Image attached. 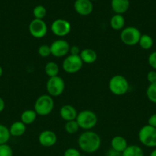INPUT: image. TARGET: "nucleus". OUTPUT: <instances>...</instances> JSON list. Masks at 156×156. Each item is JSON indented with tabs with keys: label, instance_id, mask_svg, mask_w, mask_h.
Returning a JSON list of instances; mask_svg holds the SVG:
<instances>
[{
	"label": "nucleus",
	"instance_id": "obj_1",
	"mask_svg": "<svg viewBox=\"0 0 156 156\" xmlns=\"http://www.w3.org/2000/svg\"><path fill=\"white\" fill-rule=\"evenodd\" d=\"M77 143L80 150L85 153H94L100 148L101 138L96 132L86 130L79 136Z\"/></svg>",
	"mask_w": 156,
	"mask_h": 156
},
{
	"label": "nucleus",
	"instance_id": "obj_2",
	"mask_svg": "<svg viewBox=\"0 0 156 156\" xmlns=\"http://www.w3.org/2000/svg\"><path fill=\"white\" fill-rule=\"evenodd\" d=\"M54 108V101L51 96L47 94H41L35 101L34 110L39 116L49 115Z\"/></svg>",
	"mask_w": 156,
	"mask_h": 156
},
{
	"label": "nucleus",
	"instance_id": "obj_3",
	"mask_svg": "<svg viewBox=\"0 0 156 156\" xmlns=\"http://www.w3.org/2000/svg\"><path fill=\"white\" fill-rule=\"evenodd\" d=\"M108 87L111 93L116 96L124 95L129 89V84L125 77L121 75L113 76L109 81Z\"/></svg>",
	"mask_w": 156,
	"mask_h": 156
},
{
	"label": "nucleus",
	"instance_id": "obj_4",
	"mask_svg": "<svg viewBox=\"0 0 156 156\" xmlns=\"http://www.w3.org/2000/svg\"><path fill=\"white\" fill-rule=\"evenodd\" d=\"M76 121L80 128L85 130H91L97 124V115L90 110H84L77 114Z\"/></svg>",
	"mask_w": 156,
	"mask_h": 156
},
{
	"label": "nucleus",
	"instance_id": "obj_5",
	"mask_svg": "<svg viewBox=\"0 0 156 156\" xmlns=\"http://www.w3.org/2000/svg\"><path fill=\"white\" fill-rule=\"evenodd\" d=\"M139 142L148 148H156V128L148 124L142 126L138 133Z\"/></svg>",
	"mask_w": 156,
	"mask_h": 156
},
{
	"label": "nucleus",
	"instance_id": "obj_6",
	"mask_svg": "<svg viewBox=\"0 0 156 156\" xmlns=\"http://www.w3.org/2000/svg\"><path fill=\"white\" fill-rule=\"evenodd\" d=\"M141 36L142 34L137 27L129 26L121 30L120 40L125 45L132 47L139 44Z\"/></svg>",
	"mask_w": 156,
	"mask_h": 156
},
{
	"label": "nucleus",
	"instance_id": "obj_7",
	"mask_svg": "<svg viewBox=\"0 0 156 156\" xmlns=\"http://www.w3.org/2000/svg\"><path fill=\"white\" fill-rule=\"evenodd\" d=\"M47 94L53 97H58L63 94L65 89V82L61 76L49 78L46 83Z\"/></svg>",
	"mask_w": 156,
	"mask_h": 156
},
{
	"label": "nucleus",
	"instance_id": "obj_8",
	"mask_svg": "<svg viewBox=\"0 0 156 156\" xmlns=\"http://www.w3.org/2000/svg\"><path fill=\"white\" fill-rule=\"evenodd\" d=\"M84 62L80 56L68 55L62 62V68L65 73L68 74H74L82 69Z\"/></svg>",
	"mask_w": 156,
	"mask_h": 156
},
{
	"label": "nucleus",
	"instance_id": "obj_9",
	"mask_svg": "<svg viewBox=\"0 0 156 156\" xmlns=\"http://www.w3.org/2000/svg\"><path fill=\"white\" fill-rule=\"evenodd\" d=\"M52 33L59 37H64L69 34L71 30V24L68 21L62 18L56 19L50 25Z\"/></svg>",
	"mask_w": 156,
	"mask_h": 156
},
{
	"label": "nucleus",
	"instance_id": "obj_10",
	"mask_svg": "<svg viewBox=\"0 0 156 156\" xmlns=\"http://www.w3.org/2000/svg\"><path fill=\"white\" fill-rule=\"evenodd\" d=\"M30 34L36 39L43 38L47 33V26L43 20L33 19L28 26Z\"/></svg>",
	"mask_w": 156,
	"mask_h": 156
},
{
	"label": "nucleus",
	"instance_id": "obj_11",
	"mask_svg": "<svg viewBox=\"0 0 156 156\" xmlns=\"http://www.w3.org/2000/svg\"><path fill=\"white\" fill-rule=\"evenodd\" d=\"M51 55L54 57H64L68 54L70 45L64 39H58L53 41L50 45Z\"/></svg>",
	"mask_w": 156,
	"mask_h": 156
},
{
	"label": "nucleus",
	"instance_id": "obj_12",
	"mask_svg": "<svg viewBox=\"0 0 156 156\" xmlns=\"http://www.w3.org/2000/svg\"><path fill=\"white\" fill-rule=\"evenodd\" d=\"M58 140L56 133L51 130H44L38 136V142L43 147L49 148L54 146Z\"/></svg>",
	"mask_w": 156,
	"mask_h": 156
},
{
	"label": "nucleus",
	"instance_id": "obj_13",
	"mask_svg": "<svg viewBox=\"0 0 156 156\" xmlns=\"http://www.w3.org/2000/svg\"><path fill=\"white\" fill-rule=\"evenodd\" d=\"M74 9L80 15L87 16L93 12V3L90 0H76L74 2Z\"/></svg>",
	"mask_w": 156,
	"mask_h": 156
},
{
	"label": "nucleus",
	"instance_id": "obj_14",
	"mask_svg": "<svg viewBox=\"0 0 156 156\" xmlns=\"http://www.w3.org/2000/svg\"><path fill=\"white\" fill-rule=\"evenodd\" d=\"M77 114L76 108L70 105H63L60 109V116L66 122L76 120Z\"/></svg>",
	"mask_w": 156,
	"mask_h": 156
},
{
	"label": "nucleus",
	"instance_id": "obj_15",
	"mask_svg": "<svg viewBox=\"0 0 156 156\" xmlns=\"http://www.w3.org/2000/svg\"><path fill=\"white\" fill-rule=\"evenodd\" d=\"M110 145H111L112 149L119 153H122L128 146L127 140L121 136H116L113 137L111 140Z\"/></svg>",
	"mask_w": 156,
	"mask_h": 156
},
{
	"label": "nucleus",
	"instance_id": "obj_16",
	"mask_svg": "<svg viewBox=\"0 0 156 156\" xmlns=\"http://www.w3.org/2000/svg\"><path fill=\"white\" fill-rule=\"evenodd\" d=\"M80 57L84 63L92 64L94 63L97 59V53L93 49L85 48L80 51Z\"/></svg>",
	"mask_w": 156,
	"mask_h": 156
},
{
	"label": "nucleus",
	"instance_id": "obj_17",
	"mask_svg": "<svg viewBox=\"0 0 156 156\" xmlns=\"http://www.w3.org/2000/svg\"><path fill=\"white\" fill-rule=\"evenodd\" d=\"M111 7L115 13L122 15L129 8V0H112Z\"/></svg>",
	"mask_w": 156,
	"mask_h": 156
},
{
	"label": "nucleus",
	"instance_id": "obj_18",
	"mask_svg": "<svg viewBox=\"0 0 156 156\" xmlns=\"http://www.w3.org/2000/svg\"><path fill=\"white\" fill-rule=\"evenodd\" d=\"M9 129L10 135L12 136H21L26 132V125L23 123L21 120L20 121H15L11 125Z\"/></svg>",
	"mask_w": 156,
	"mask_h": 156
},
{
	"label": "nucleus",
	"instance_id": "obj_19",
	"mask_svg": "<svg viewBox=\"0 0 156 156\" xmlns=\"http://www.w3.org/2000/svg\"><path fill=\"white\" fill-rule=\"evenodd\" d=\"M110 26L115 30H122L125 26V18L122 15L116 14L110 19Z\"/></svg>",
	"mask_w": 156,
	"mask_h": 156
},
{
	"label": "nucleus",
	"instance_id": "obj_20",
	"mask_svg": "<svg viewBox=\"0 0 156 156\" xmlns=\"http://www.w3.org/2000/svg\"><path fill=\"white\" fill-rule=\"evenodd\" d=\"M37 116L35 110H25L21 114V121L25 125H30L35 121Z\"/></svg>",
	"mask_w": 156,
	"mask_h": 156
},
{
	"label": "nucleus",
	"instance_id": "obj_21",
	"mask_svg": "<svg viewBox=\"0 0 156 156\" xmlns=\"http://www.w3.org/2000/svg\"><path fill=\"white\" fill-rule=\"evenodd\" d=\"M122 156H144V152L140 146L130 145L122 152Z\"/></svg>",
	"mask_w": 156,
	"mask_h": 156
},
{
	"label": "nucleus",
	"instance_id": "obj_22",
	"mask_svg": "<svg viewBox=\"0 0 156 156\" xmlns=\"http://www.w3.org/2000/svg\"><path fill=\"white\" fill-rule=\"evenodd\" d=\"M59 71V66H58V63H56L55 62L50 61V62H47L45 66H44V73H45V74L47 75L49 78L58 76Z\"/></svg>",
	"mask_w": 156,
	"mask_h": 156
},
{
	"label": "nucleus",
	"instance_id": "obj_23",
	"mask_svg": "<svg viewBox=\"0 0 156 156\" xmlns=\"http://www.w3.org/2000/svg\"><path fill=\"white\" fill-rule=\"evenodd\" d=\"M138 44L140 46L142 50H148L153 47L154 41L150 35L145 34H142Z\"/></svg>",
	"mask_w": 156,
	"mask_h": 156
},
{
	"label": "nucleus",
	"instance_id": "obj_24",
	"mask_svg": "<svg viewBox=\"0 0 156 156\" xmlns=\"http://www.w3.org/2000/svg\"><path fill=\"white\" fill-rule=\"evenodd\" d=\"M10 137L11 135L9 128L0 123V145L7 144Z\"/></svg>",
	"mask_w": 156,
	"mask_h": 156
},
{
	"label": "nucleus",
	"instance_id": "obj_25",
	"mask_svg": "<svg viewBox=\"0 0 156 156\" xmlns=\"http://www.w3.org/2000/svg\"><path fill=\"white\" fill-rule=\"evenodd\" d=\"M80 129V126L78 125L77 122L75 120H71V121L66 122L65 125H64V129L66 132L70 135H73V134L76 133Z\"/></svg>",
	"mask_w": 156,
	"mask_h": 156
},
{
	"label": "nucleus",
	"instance_id": "obj_26",
	"mask_svg": "<svg viewBox=\"0 0 156 156\" xmlns=\"http://www.w3.org/2000/svg\"><path fill=\"white\" fill-rule=\"evenodd\" d=\"M146 96L151 103L156 104V82L148 85L146 89Z\"/></svg>",
	"mask_w": 156,
	"mask_h": 156
},
{
	"label": "nucleus",
	"instance_id": "obj_27",
	"mask_svg": "<svg viewBox=\"0 0 156 156\" xmlns=\"http://www.w3.org/2000/svg\"><path fill=\"white\" fill-rule=\"evenodd\" d=\"M46 15H47V10H46L45 7H44L43 5H37L34 8L33 15L35 19L43 20Z\"/></svg>",
	"mask_w": 156,
	"mask_h": 156
},
{
	"label": "nucleus",
	"instance_id": "obj_28",
	"mask_svg": "<svg viewBox=\"0 0 156 156\" xmlns=\"http://www.w3.org/2000/svg\"><path fill=\"white\" fill-rule=\"evenodd\" d=\"M38 53L40 56H41L43 58L48 57L50 55H51L50 46L47 45V44H42V45H41L38 49Z\"/></svg>",
	"mask_w": 156,
	"mask_h": 156
},
{
	"label": "nucleus",
	"instance_id": "obj_29",
	"mask_svg": "<svg viewBox=\"0 0 156 156\" xmlns=\"http://www.w3.org/2000/svg\"><path fill=\"white\" fill-rule=\"evenodd\" d=\"M0 156H13V151L8 144L0 145Z\"/></svg>",
	"mask_w": 156,
	"mask_h": 156
},
{
	"label": "nucleus",
	"instance_id": "obj_30",
	"mask_svg": "<svg viewBox=\"0 0 156 156\" xmlns=\"http://www.w3.org/2000/svg\"><path fill=\"white\" fill-rule=\"evenodd\" d=\"M64 156H82L78 149L75 148H68L64 152Z\"/></svg>",
	"mask_w": 156,
	"mask_h": 156
},
{
	"label": "nucleus",
	"instance_id": "obj_31",
	"mask_svg": "<svg viewBox=\"0 0 156 156\" xmlns=\"http://www.w3.org/2000/svg\"><path fill=\"white\" fill-rule=\"evenodd\" d=\"M148 62L153 69L156 70V51L150 53L148 57Z\"/></svg>",
	"mask_w": 156,
	"mask_h": 156
},
{
	"label": "nucleus",
	"instance_id": "obj_32",
	"mask_svg": "<svg viewBox=\"0 0 156 156\" xmlns=\"http://www.w3.org/2000/svg\"><path fill=\"white\" fill-rule=\"evenodd\" d=\"M147 80L150 84L156 82V70H151L147 74Z\"/></svg>",
	"mask_w": 156,
	"mask_h": 156
},
{
	"label": "nucleus",
	"instance_id": "obj_33",
	"mask_svg": "<svg viewBox=\"0 0 156 156\" xmlns=\"http://www.w3.org/2000/svg\"><path fill=\"white\" fill-rule=\"evenodd\" d=\"M81 50H80V47L78 46L73 45L70 46V55H74V56H80V53Z\"/></svg>",
	"mask_w": 156,
	"mask_h": 156
},
{
	"label": "nucleus",
	"instance_id": "obj_34",
	"mask_svg": "<svg viewBox=\"0 0 156 156\" xmlns=\"http://www.w3.org/2000/svg\"><path fill=\"white\" fill-rule=\"evenodd\" d=\"M148 124L156 128V113L150 116L148 120Z\"/></svg>",
	"mask_w": 156,
	"mask_h": 156
},
{
	"label": "nucleus",
	"instance_id": "obj_35",
	"mask_svg": "<svg viewBox=\"0 0 156 156\" xmlns=\"http://www.w3.org/2000/svg\"><path fill=\"white\" fill-rule=\"evenodd\" d=\"M5 106H6V105H5L4 100L0 97V113L2 112V111H4Z\"/></svg>",
	"mask_w": 156,
	"mask_h": 156
},
{
	"label": "nucleus",
	"instance_id": "obj_36",
	"mask_svg": "<svg viewBox=\"0 0 156 156\" xmlns=\"http://www.w3.org/2000/svg\"><path fill=\"white\" fill-rule=\"evenodd\" d=\"M149 156H156V149H153V150L151 151Z\"/></svg>",
	"mask_w": 156,
	"mask_h": 156
},
{
	"label": "nucleus",
	"instance_id": "obj_37",
	"mask_svg": "<svg viewBox=\"0 0 156 156\" xmlns=\"http://www.w3.org/2000/svg\"><path fill=\"white\" fill-rule=\"evenodd\" d=\"M2 74H3V69H2V68L1 66H0V78L2 77Z\"/></svg>",
	"mask_w": 156,
	"mask_h": 156
},
{
	"label": "nucleus",
	"instance_id": "obj_38",
	"mask_svg": "<svg viewBox=\"0 0 156 156\" xmlns=\"http://www.w3.org/2000/svg\"><path fill=\"white\" fill-rule=\"evenodd\" d=\"M90 1H95V0H90Z\"/></svg>",
	"mask_w": 156,
	"mask_h": 156
}]
</instances>
